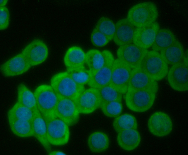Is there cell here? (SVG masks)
<instances>
[{"label":"cell","mask_w":188,"mask_h":155,"mask_svg":"<svg viewBox=\"0 0 188 155\" xmlns=\"http://www.w3.org/2000/svg\"><path fill=\"white\" fill-rule=\"evenodd\" d=\"M50 85L59 97L75 100L85 89L84 86L77 83L67 71L57 73L51 78Z\"/></svg>","instance_id":"1"},{"label":"cell","mask_w":188,"mask_h":155,"mask_svg":"<svg viewBox=\"0 0 188 155\" xmlns=\"http://www.w3.org/2000/svg\"><path fill=\"white\" fill-rule=\"evenodd\" d=\"M158 15L156 5L151 1L137 3L129 10L127 18L137 27L155 22Z\"/></svg>","instance_id":"2"},{"label":"cell","mask_w":188,"mask_h":155,"mask_svg":"<svg viewBox=\"0 0 188 155\" xmlns=\"http://www.w3.org/2000/svg\"><path fill=\"white\" fill-rule=\"evenodd\" d=\"M43 117L47 125V137L50 145L62 146L67 144L70 137L68 125L55 115Z\"/></svg>","instance_id":"3"},{"label":"cell","mask_w":188,"mask_h":155,"mask_svg":"<svg viewBox=\"0 0 188 155\" xmlns=\"http://www.w3.org/2000/svg\"><path fill=\"white\" fill-rule=\"evenodd\" d=\"M156 94L147 90H129L125 93V104L127 107L132 111L144 112L148 110L153 105Z\"/></svg>","instance_id":"4"},{"label":"cell","mask_w":188,"mask_h":155,"mask_svg":"<svg viewBox=\"0 0 188 155\" xmlns=\"http://www.w3.org/2000/svg\"><path fill=\"white\" fill-rule=\"evenodd\" d=\"M34 93L37 108L43 116L54 115L59 97L50 85L41 84L36 88Z\"/></svg>","instance_id":"5"},{"label":"cell","mask_w":188,"mask_h":155,"mask_svg":"<svg viewBox=\"0 0 188 155\" xmlns=\"http://www.w3.org/2000/svg\"><path fill=\"white\" fill-rule=\"evenodd\" d=\"M139 67L157 81L164 78L169 70L160 53L153 50L148 51Z\"/></svg>","instance_id":"6"},{"label":"cell","mask_w":188,"mask_h":155,"mask_svg":"<svg viewBox=\"0 0 188 155\" xmlns=\"http://www.w3.org/2000/svg\"><path fill=\"white\" fill-rule=\"evenodd\" d=\"M132 70L118 58L115 59L109 85L122 94H125L128 89Z\"/></svg>","instance_id":"7"},{"label":"cell","mask_w":188,"mask_h":155,"mask_svg":"<svg viewBox=\"0 0 188 155\" xmlns=\"http://www.w3.org/2000/svg\"><path fill=\"white\" fill-rule=\"evenodd\" d=\"M148 51L132 43L119 47L116 53L117 58L133 69L140 67Z\"/></svg>","instance_id":"8"},{"label":"cell","mask_w":188,"mask_h":155,"mask_svg":"<svg viewBox=\"0 0 188 155\" xmlns=\"http://www.w3.org/2000/svg\"><path fill=\"white\" fill-rule=\"evenodd\" d=\"M80 114L74 100L59 97L54 114L69 126H73L78 122Z\"/></svg>","instance_id":"9"},{"label":"cell","mask_w":188,"mask_h":155,"mask_svg":"<svg viewBox=\"0 0 188 155\" xmlns=\"http://www.w3.org/2000/svg\"><path fill=\"white\" fill-rule=\"evenodd\" d=\"M80 113H91L99 108L101 104L98 89L90 87L84 90L75 100Z\"/></svg>","instance_id":"10"},{"label":"cell","mask_w":188,"mask_h":155,"mask_svg":"<svg viewBox=\"0 0 188 155\" xmlns=\"http://www.w3.org/2000/svg\"><path fill=\"white\" fill-rule=\"evenodd\" d=\"M21 52L32 67L44 62L48 57L49 50L44 41L39 39H36L25 46Z\"/></svg>","instance_id":"11"},{"label":"cell","mask_w":188,"mask_h":155,"mask_svg":"<svg viewBox=\"0 0 188 155\" xmlns=\"http://www.w3.org/2000/svg\"><path fill=\"white\" fill-rule=\"evenodd\" d=\"M167 75L168 82L174 90L180 92L188 90V63L182 61L172 65Z\"/></svg>","instance_id":"12"},{"label":"cell","mask_w":188,"mask_h":155,"mask_svg":"<svg viewBox=\"0 0 188 155\" xmlns=\"http://www.w3.org/2000/svg\"><path fill=\"white\" fill-rule=\"evenodd\" d=\"M147 125L150 132L158 137L168 135L172 131L173 127L172 121L169 115L161 111L153 114L148 120Z\"/></svg>","instance_id":"13"},{"label":"cell","mask_w":188,"mask_h":155,"mask_svg":"<svg viewBox=\"0 0 188 155\" xmlns=\"http://www.w3.org/2000/svg\"><path fill=\"white\" fill-rule=\"evenodd\" d=\"M29 62L21 52L10 58L0 67L2 74L6 77L21 75L31 68Z\"/></svg>","instance_id":"14"},{"label":"cell","mask_w":188,"mask_h":155,"mask_svg":"<svg viewBox=\"0 0 188 155\" xmlns=\"http://www.w3.org/2000/svg\"><path fill=\"white\" fill-rule=\"evenodd\" d=\"M132 89L147 90L156 93L158 85L157 81L139 67L132 70L128 90Z\"/></svg>","instance_id":"15"},{"label":"cell","mask_w":188,"mask_h":155,"mask_svg":"<svg viewBox=\"0 0 188 155\" xmlns=\"http://www.w3.org/2000/svg\"><path fill=\"white\" fill-rule=\"evenodd\" d=\"M157 22L141 27L136 30L133 43L142 48L147 49L152 45L157 33L159 29Z\"/></svg>","instance_id":"16"},{"label":"cell","mask_w":188,"mask_h":155,"mask_svg":"<svg viewBox=\"0 0 188 155\" xmlns=\"http://www.w3.org/2000/svg\"><path fill=\"white\" fill-rule=\"evenodd\" d=\"M114 60L112 54L110 51L105 65L95 72L91 73L90 79L88 84L89 86L98 89L109 84Z\"/></svg>","instance_id":"17"},{"label":"cell","mask_w":188,"mask_h":155,"mask_svg":"<svg viewBox=\"0 0 188 155\" xmlns=\"http://www.w3.org/2000/svg\"><path fill=\"white\" fill-rule=\"evenodd\" d=\"M116 29L113 40L119 47L133 43L137 28L127 18L118 20L115 24Z\"/></svg>","instance_id":"18"},{"label":"cell","mask_w":188,"mask_h":155,"mask_svg":"<svg viewBox=\"0 0 188 155\" xmlns=\"http://www.w3.org/2000/svg\"><path fill=\"white\" fill-rule=\"evenodd\" d=\"M34 112V117L32 121L33 136L46 150L49 152L51 151V148L47 137V125L46 121L38 109Z\"/></svg>","instance_id":"19"},{"label":"cell","mask_w":188,"mask_h":155,"mask_svg":"<svg viewBox=\"0 0 188 155\" xmlns=\"http://www.w3.org/2000/svg\"><path fill=\"white\" fill-rule=\"evenodd\" d=\"M117 141L123 149L131 151L137 148L141 141L140 134L137 129L124 130L118 133Z\"/></svg>","instance_id":"20"},{"label":"cell","mask_w":188,"mask_h":155,"mask_svg":"<svg viewBox=\"0 0 188 155\" xmlns=\"http://www.w3.org/2000/svg\"><path fill=\"white\" fill-rule=\"evenodd\" d=\"M160 54L166 63L172 65L183 61L185 56L183 47L177 39L161 51Z\"/></svg>","instance_id":"21"},{"label":"cell","mask_w":188,"mask_h":155,"mask_svg":"<svg viewBox=\"0 0 188 155\" xmlns=\"http://www.w3.org/2000/svg\"><path fill=\"white\" fill-rule=\"evenodd\" d=\"M110 51L105 50L100 51L91 49L86 53L85 63L91 73L102 68L105 64Z\"/></svg>","instance_id":"22"},{"label":"cell","mask_w":188,"mask_h":155,"mask_svg":"<svg viewBox=\"0 0 188 155\" xmlns=\"http://www.w3.org/2000/svg\"><path fill=\"white\" fill-rule=\"evenodd\" d=\"M85 58L86 53L81 47L73 46L66 52L63 62L67 69L74 68L84 66Z\"/></svg>","instance_id":"23"},{"label":"cell","mask_w":188,"mask_h":155,"mask_svg":"<svg viewBox=\"0 0 188 155\" xmlns=\"http://www.w3.org/2000/svg\"><path fill=\"white\" fill-rule=\"evenodd\" d=\"M90 150L94 153H99L105 151L109 148L110 141L107 134L100 131L91 133L89 136L87 141Z\"/></svg>","instance_id":"24"},{"label":"cell","mask_w":188,"mask_h":155,"mask_svg":"<svg viewBox=\"0 0 188 155\" xmlns=\"http://www.w3.org/2000/svg\"><path fill=\"white\" fill-rule=\"evenodd\" d=\"M10 129L16 136L21 138L33 136L32 121L7 117Z\"/></svg>","instance_id":"25"},{"label":"cell","mask_w":188,"mask_h":155,"mask_svg":"<svg viewBox=\"0 0 188 155\" xmlns=\"http://www.w3.org/2000/svg\"><path fill=\"white\" fill-rule=\"evenodd\" d=\"M177 39L173 33L166 28L159 29L157 32L152 48L159 52L169 46Z\"/></svg>","instance_id":"26"},{"label":"cell","mask_w":188,"mask_h":155,"mask_svg":"<svg viewBox=\"0 0 188 155\" xmlns=\"http://www.w3.org/2000/svg\"><path fill=\"white\" fill-rule=\"evenodd\" d=\"M17 102L29 108L33 112L37 108L35 94L25 84L21 83L17 89Z\"/></svg>","instance_id":"27"},{"label":"cell","mask_w":188,"mask_h":155,"mask_svg":"<svg viewBox=\"0 0 188 155\" xmlns=\"http://www.w3.org/2000/svg\"><path fill=\"white\" fill-rule=\"evenodd\" d=\"M112 126L117 133L122 130L131 129H137L138 124L136 117L132 115L125 113L115 118Z\"/></svg>","instance_id":"28"},{"label":"cell","mask_w":188,"mask_h":155,"mask_svg":"<svg viewBox=\"0 0 188 155\" xmlns=\"http://www.w3.org/2000/svg\"><path fill=\"white\" fill-rule=\"evenodd\" d=\"M34 112L29 108L17 102L9 110L7 117L32 121Z\"/></svg>","instance_id":"29"},{"label":"cell","mask_w":188,"mask_h":155,"mask_svg":"<svg viewBox=\"0 0 188 155\" xmlns=\"http://www.w3.org/2000/svg\"><path fill=\"white\" fill-rule=\"evenodd\" d=\"M66 71L74 81L79 85L84 86L88 84L90 80L91 73L84 66L67 69Z\"/></svg>","instance_id":"30"},{"label":"cell","mask_w":188,"mask_h":155,"mask_svg":"<svg viewBox=\"0 0 188 155\" xmlns=\"http://www.w3.org/2000/svg\"><path fill=\"white\" fill-rule=\"evenodd\" d=\"M107 36L111 41L113 39L116 29L115 24L108 17H101L94 27Z\"/></svg>","instance_id":"31"},{"label":"cell","mask_w":188,"mask_h":155,"mask_svg":"<svg viewBox=\"0 0 188 155\" xmlns=\"http://www.w3.org/2000/svg\"><path fill=\"white\" fill-rule=\"evenodd\" d=\"M100 108L107 117L115 118L121 113L123 106L121 102L113 101L102 103Z\"/></svg>","instance_id":"32"},{"label":"cell","mask_w":188,"mask_h":155,"mask_svg":"<svg viewBox=\"0 0 188 155\" xmlns=\"http://www.w3.org/2000/svg\"><path fill=\"white\" fill-rule=\"evenodd\" d=\"M98 90L101 98V104L113 101H122V94L109 84Z\"/></svg>","instance_id":"33"},{"label":"cell","mask_w":188,"mask_h":155,"mask_svg":"<svg viewBox=\"0 0 188 155\" xmlns=\"http://www.w3.org/2000/svg\"><path fill=\"white\" fill-rule=\"evenodd\" d=\"M90 39L92 44L98 47H104L111 41L107 36L95 28L91 33Z\"/></svg>","instance_id":"34"},{"label":"cell","mask_w":188,"mask_h":155,"mask_svg":"<svg viewBox=\"0 0 188 155\" xmlns=\"http://www.w3.org/2000/svg\"><path fill=\"white\" fill-rule=\"evenodd\" d=\"M10 14L8 8L6 6L0 7V29L4 30L9 26Z\"/></svg>","instance_id":"35"},{"label":"cell","mask_w":188,"mask_h":155,"mask_svg":"<svg viewBox=\"0 0 188 155\" xmlns=\"http://www.w3.org/2000/svg\"><path fill=\"white\" fill-rule=\"evenodd\" d=\"M49 155H66V154L63 152L59 150L50 151L48 153Z\"/></svg>","instance_id":"36"},{"label":"cell","mask_w":188,"mask_h":155,"mask_svg":"<svg viewBox=\"0 0 188 155\" xmlns=\"http://www.w3.org/2000/svg\"><path fill=\"white\" fill-rule=\"evenodd\" d=\"M7 0H1L0 1V7L5 6L8 2Z\"/></svg>","instance_id":"37"}]
</instances>
